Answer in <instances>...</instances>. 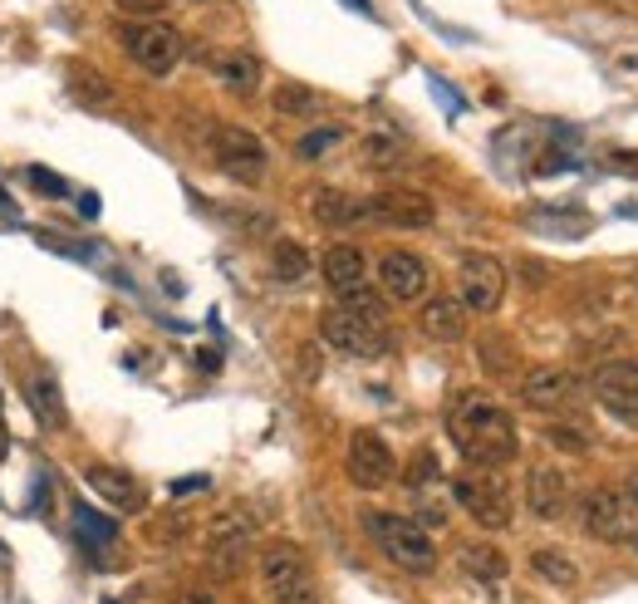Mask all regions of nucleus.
<instances>
[{"mask_svg":"<svg viewBox=\"0 0 638 604\" xmlns=\"http://www.w3.org/2000/svg\"><path fill=\"white\" fill-rule=\"evenodd\" d=\"M319 339L349 359L389 355V320H383V305L373 300L369 290H354L349 300L329 305V310L319 315Z\"/></svg>","mask_w":638,"mask_h":604,"instance_id":"f03ea898","label":"nucleus"},{"mask_svg":"<svg viewBox=\"0 0 638 604\" xmlns=\"http://www.w3.org/2000/svg\"><path fill=\"white\" fill-rule=\"evenodd\" d=\"M30 187L44 192V197H70V182L54 177L50 167H30Z\"/></svg>","mask_w":638,"mask_h":604,"instance_id":"2f4dec72","label":"nucleus"},{"mask_svg":"<svg viewBox=\"0 0 638 604\" xmlns=\"http://www.w3.org/2000/svg\"><path fill=\"white\" fill-rule=\"evenodd\" d=\"M457 300L472 315H492L506 300V266L486 250H466L457 266Z\"/></svg>","mask_w":638,"mask_h":604,"instance_id":"1a4fd4ad","label":"nucleus"},{"mask_svg":"<svg viewBox=\"0 0 638 604\" xmlns=\"http://www.w3.org/2000/svg\"><path fill=\"white\" fill-rule=\"evenodd\" d=\"M207 487H212V477H177L167 492H173V496H197V492H207Z\"/></svg>","mask_w":638,"mask_h":604,"instance_id":"72a5a7b5","label":"nucleus"},{"mask_svg":"<svg viewBox=\"0 0 638 604\" xmlns=\"http://www.w3.org/2000/svg\"><path fill=\"white\" fill-rule=\"evenodd\" d=\"M250 541H256V516L250 506H226L212 516L207 526V561L216 575H236L241 561L250 555Z\"/></svg>","mask_w":638,"mask_h":604,"instance_id":"0eeeda50","label":"nucleus"},{"mask_svg":"<svg viewBox=\"0 0 638 604\" xmlns=\"http://www.w3.org/2000/svg\"><path fill=\"white\" fill-rule=\"evenodd\" d=\"M575 373L560 369V364H541V369H531L526 379H521V398H526L531 408H560L565 398H575Z\"/></svg>","mask_w":638,"mask_h":604,"instance_id":"6ab92c4d","label":"nucleus"},{"mask_svg":"<svg viewBox=\"0 0 638 604\" xmlns=\"http://www.w3.org/2000/svg\"><path fill=\"white\" fill-rule=\"evenodd\" d=\"M452 501H457L466 516H472L476 526H486V531H506L511 516H516L506 482H501L496 472H482V467L452 477Z\"/></svg>","mask_w":638,"mask_h":604,"instance_id":"423d86ee","label":"nucleus"},{"mask_svg":"<svg viewBox=\"0 0 638 604\" xmlns=\"http://www.w3.org/2000/svg\"><path fill=\"white\" fill-rule=\"evenodd\" d=\"M173 604H216V590H207V585H192V590H182V595H177Z\"/></svg>","mask_w":638,"mask_h":604,"instance_id":"f704fd0d","label":"nucleus"},{"mask_svg":"<svg viewBox=\"0 0 638 604\" xmlns=\"http://www.w3.org/2000/svg\"><path fill=\"white\" fill-rule=\"evenodd\" d=\"M359 521H363V531H369V541L379 545L398 570H408V575H432V570H438V541H432L413 516H398V511H363Z\"/></svg>","mask_w":638,"mask_h":604,"instance_id":"7ed1b4c3","label":"nucleus"},{"mask_svg":"<svg viewBox=\"0 0 638 604\" xmlns=\"http://www.w3.org/2000/svg\"><path fill=\"white\" fill-rule=\"evenodd\" d=\"M212 157H216V167H222L226 177L246 182V187H256V182L266 177V163H270L266 143H260L250 129H241V123H226V129H216Z\"/></svg>","mask_w":638,"mask_h":604,"instance_id":"9b49d317","label":"nucleus"},{"mask_svg":"<svg viewBox=\"0 0 638 604\" xmlns=\"http://www.w3.org/2000/svg\"><path fill=\"white\" fill-rule=\"evenodd\" d=\"M379 285L393 295V300H423V290H428V266H423V256H413V250H383V260H379Z\"/></svg>","mask_w":638,"mask_h":604,"instance_id":"4468645a","label":"nucleus"},{"mask_svg":"<svg viewBox=\"0 0 638 604\" xmlns=\"http://www.w3.org/2000/svg\"><path fill=\"white\" fill-rule=\"evenodd\" d=\"M10 207V197H6V192H0V212H6Z\"/></svg>","mask_w":638,"mask_h":604,"instance_id":"ea45409f","label":"nucleus"},{"mask_svg":"<svg viewBox=\"0 0 638 604\" xmlns=\"http://www.w3.org/2000/svg\"><path fill=\"white\" fill-rule=\"evenodd\" d=\"M432 477H438V462H432V452H418V462L408 467V487H413V492H428Z\"/></svg>","mask_w":638,"mask_h":604,"instance_id":"473e14b6","label":"nucleus"},{"mask_svg":"<svg viewBox=\"0 0 638 604\" xmlns=\"http://www.w3.org/2000/svg\"><path fill=\"white\" fill-rule=\"evenodd\" d=\"M369 212L379 216V222L398 226V232H428V226L438 222V202H432L428 192H418V187H389V192H379V197L369 202Z\"/></svg>","mask_w":638,"mask_h":604,"instance_id":"f8f14e48","label":"nucleus"},{"mask_svg":"<svg viewBox=\"0 0 638 604\" xmlns=\"http://www.w3.org/2000/svg\"><path fill=\"white\" fill-rule=\"evenodd\" d=\"M70 89H74L79 99H84V104H109V99H113V84H109V79H104V74H89V70H74V74H70Z\"/></svg>","mask_w":638,"mask_h":604,"instance_id":"7c9ffc66","label":"nucleus"},{"mask_svg":"<svg viewBox=\"0 0 638 604\" xmlns=\"http://www.w3.org/2000/svg\"><path fill=\"white\" fill-rule=\"evenodd\" d=\"M310 212H315V222L319 226H354L363 222V212H369V202H359L354 192H344V187H319L315 197H310Z\"/></svg>","mask_w":638,"mask_h":604,"instance_id":"aec40b11","label":"nucleus"},{"mask_svg":"<svg viewBox=\"0 0 638 604\" xmlns=\"http://www.w3.org/2000/svg\"><path fill=\"white\" fill-rule=\"evenodd\" d=\"M363 157H369L373 167H398L408 157V143L398 139V133H369V139H363Z\"/></svg>","mask_w":638,"mask_h":604,"instance_id":"bb28decb","label":"nucleus"},{"mask_svg":"<svg viewBox=\"0 0 638 604\" xmlns=\"http://www.w3.org/2000/svg\"><path fill=\"white\" fill-rule=\"evenodd\" d=\"M344 133H349L344 123H319L315 133H305V139L295 143V153H300V157H319V153H329V147L344 143Z\"/></svg>","mask_w":638,"mask_h":604,"instance_id":"cd10ccee","label":"nucleus"},{"mask_svg":"<svg viewBox=\"0 0 638 604\" xmlns=\"http://www.w3.org/2000/svg\"><path fill=\"white\" fill-rule=\"evenodd\" d=\"M305 276H310V250H305L300 242H276V246H270V280L295 285Z\"/></svg>","mask_w":638,"mask_h":604,"instance_id":"a878e982","label":"nucleus"},{"mask_svg":"<svg viewBox=\"0 0 638 604\" xmlns=\"http://www.w3.org/2000/svg\"><path fill=\"white\" fill-rule=\"evenodd\" d=\"M457 565H462V575L482 580V585H501V580L511 575V561L496 551V545H486V541H466V545H457Z\"/></svg>","mask_w":638,"mask_h":604,"instance_id":"412c9836","label":"nucleus"},{"mask_svg":"<svg viewBox=\"0 0 638 604\" xmlns=\"http://www.w3.org/2000/svg\"><path fill=\"white\" fill-rule=\"evenodd\" d=\"M629 492H634V496H638V477H634V482H629Z\"/></svg>","mask_w":638,"mask_h":604,"instance_id":"a19ab883","label":"nucleus"},{"mask_svg":"<svg viewBox=\"0 0 638 604\" xmlns=\"http://www.w3.org/2000/svg\"><path fill=\"white\" fill-rule=\"evenodd\" d=\"M579 516H585V531L604 545H638V496L629 487H595Z\"/></svg>","mask_w":638,"mask_h":604,"instance_id":"39448f33","label":"nucleus"},{"mask_svg":"<svg viewBox=\"0 0 638 604\" xmlns=\"http://www.w3.org/2000/svg\"><path fill=\"white\" fill-rule=\"evenodd\" d=\"M260 585H266L270 604H319L315 565L295 541H270L260 551Z\"/></svg>","mask_w":638,"mask_h":604,"instance_id":"20e7f679","label":"nucleus"},{"mask_svg":"<svg viewBox=\"0 0 638 604\" xmlns=\"http://www.w3.org/2000/svg\"><path fill=\"white\" fill-rule=\"evenodd\" d=\"M349 6H354L359 16H373V6H369V0H349Z\"/></svg>","mask_w":638,"mask_h":604,"instance_id":"4c0bfd02","label":"nucleus"},{"mask_svg":"<svg viewBox=\"0 0 638 604\" xmlns=\"http://www.w3.org/2000/svg\"><path fill=\"white\" fill-rule=\"evenodd\" d=\"M531 570L545 580V585H555V590H575L579 585V565L569 561V551H560V545H535Z\"/></svg>","mask_w":638,"mask_h":604,"instance_id":"4be33fe9","label":"nucleus"},{"mask_svg":"<svg viewBox=\"0 0 638 604\" xmlns=\"http://www.w3.org/2000/svg\"><path fill=\"white\" fill-rule=\"evenodd\" d=\"M216 79H222L231 94H256V84H260V60L250 50H226L222 60H216Z\"/></svg>","mask_w":638,"mask_h":604,"instance_id":"5701e85b","label":"nucleus"},{"mask_svg":"<svg viewBox=\"0 0 638 604\" xmlns=\"http://www.w3.org/2000/svg\"><path fill=\"white\" fill-rule=\"evenodd\" d=\"M30 408H35V418L44 428H64V393H60V383H54V373H30Z\"/></svg>","mask_w":638,"mask_h":604,"instance_id":"b1692460","label":"nucleus"},{"mask_svg":"<svg viewBox=\"0 0 638 604\" xmlns=\"http://www.w3.org/2000/svg\"><path fill=\"white\" fill-rule=\"evenodd\" d=\"M197 364H202V369H207V373H216V364H222V359H216L212 349H202V355H197Z\"/></svg>","mask_w":638,"mask_h":604,"instance_id":"e433bc0d","label":"nucleus"},{"mask_svg":"<svg viewBox=\"0 0 638 604\" xmlns=\"http://www.w3.org/2000/svg\"><path fill=\"white\" fill-rule=\"evenodd\" d=\"M344 467H349V482L363 487V492H379L398 477V458L389 448V438L373 428H354L349 432V448H344Z\"/></svg>","mask_w":638,"mask_h":604,"instance_id":"9d476101","label":"nucleus"},{"mask_svg":"<svg viewBox=\"0 0 638 604\" xmlns=\"http://www.w3.org/2000/svg\"><path fill=\"white\" fill-rule=\"evenodd\" d=\"M418 329H423L428 339H438V345H457L466 335V305L457 295H432V300H423Z\"/></svg>","mask_w":638,"mask_h":604,"instance_id":"a211bd4d","label":"nucleus"},{"mask_svg":"<svg viewBox=\"0 0 638 604\" xmlns=\"http://www.w3.org/2000/svg\"><path fill=\"white\" fill-rule=\"evenodd\" d=\"M128 10H157V6H167V0H123Z\"/></svg>","mask_w":638,"mask_h":604,"instance_id":"c9c22d12","label":"nucleus"},{"mask_svg":"<svg viewBox=\"0 0 638 604\" xmlns=\"http://www.w3.org/2000/svg\"><path fill=\"white\" fill-rule=\"evenodd\" d=\"M276 109L290 113V119H305V113L319 109V94H315V89H305V84H280L276 89Z\"/></svg>","mask_w":638,"mask_h":604,"instance_id":"c85d7f7f","label":"nucleus"},{"mask_svg":"<svg viewBox=\"0 0 638 604\" xmlns=\"http://www.w3.org/2000/svg\"><path fill=\"white\" fill-rule=\"evenodd\" d=\"M123 50H128V60L147 70L153 79L173 74L182 64V35L173 25H163V20H138V25H123Z\"/></svg>","mask_w":638,"mask_h":604,"instance_id":"6e6552de","label":"nucleus"},{"mask_svg":"<svg viewBox=\"0 0 638 604\" xmlns=\"http://www.w3.org/2000/svg\"><path fill=\"white\" fill-rule=\"evenodd\" d=\"M319 270H325V285L339 295V300H349L354 290H363V276H369V266H363V250H359L354 242L325 246V256H319Z\"/></svg>","mask_w":638,"mask_h":604,"instance_id":"2eb2a0df","label":"nucleus"},{"mask_svg":"<svg viewBox=\"0 0 638 604\" xmlns=\"http://www.w3.org/2000/svg\"><path fill=\"white\" fill-rule=\"evenodd\" d=\"M526 506L541 521H560L569 506V477L560 467H531L526 472Z\"/></svg>","mask_w":638,"mask_h":604,"instance_id":"dca6fc26","label":"nucleus"},{"mask_svg":"<svg viewBox=\"0 0 638 604\" xmlns=\"http://www.w3.org/2000/svg\"><path fill=\"white\" fill-rule=\"evenodd\" d=\"M447 438L457 442V452L482 472H501L506 462L521 458V438L511 413L482 389H462L447 403Z\"/></svg>","mask_w":638,"mask_h":604,"instance_id":"f257e3e1","label":"nucleus"},{"mask_svg":"<svg viewBox=\"0 0 638 604\" xmlns=\"http://www.w3.org/2000/svg\"><path fill=\"white\" fill-rule=\"evenodd\" d=\"M595 398L609 413L638 418V359H609L595 369Z\"/></svg>","mask_w":638,"mask_h":604,"instance_id":"ddd939ff","label":"nucleus"},{"mask_svg":"<svg viewBox=\"0 0 638 604\" xmlns=\"http://www.w3.org/2000/svg\"><path fill=\"white\" fill-rule=\"evenodd\" d=\"M84 482L94 487V496H104L109 506H119V511H143V487L133 482L123 467H109V462H89L84 467Z\"/></svg>","mask_w":638,"mask_h":604,"instance_id":"f3484780","label":"nucleus"},{"mask_svg":"<svg viewBox=\"0 0 638 604\" xmlns=\"http://www.w3.org/2000/svg\"><path fill=\"white\" fill-rule=\"evenodd\" d=\"M74 535H79V545H89V551H104V545L119 541V526H113V516L89 506V501H74Z\"/></svg>","mask_w":638,"mask_h":604,"instance_id":"393cba45","label":"nucleus"},{"mask_svg":"<svg viewBox=\"0 0 638 604\" xmlns=\"http://www.w3.org/2000/svg\"><path fill=\"white\" fill-rule=\"evenodd\" d=\"M0 458H6V428H0Z\"/></svg>","mask_w":638,"mask_h":604,"instance_id":"58836bf2","label":"nucleus"},{"mask_svg":"<svg viewBox=\"0 0 638 604\" xmlns=\"http://www.w3.org/2000/svg\"><path fill=\"white\" fill-rule=\"evenodd\" d=\"M545 442H550L555 452H569V458H585V452H589V432L585 428L550 423V428H545Z\"/></svg>","mask_w":638,"mask_h":604,"instance_id":"c756f323","label":"nucleus"}]
</instances>
